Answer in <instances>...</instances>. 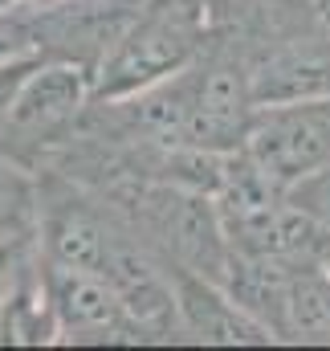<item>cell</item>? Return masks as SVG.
<instances>
[{
    "label": "cell",
    "instance_id": "1",
    "mask_svg": "<svg viewBox=\"0 0 330 351\" xmlns=\"http://www.w3.org/2000/svg\"><path fill=\"white\" fill-rule=\"evenodd\" d=\"M212 37V0H143L94 74V98H118L192 66Z\"/></svg>",
    "mask_w": 330,
    "mask_h": 351
},
{
    "label": "cell",
    "instance_id": "2",
    "mask_svg": "<svg viewBox=\"0 0 330 351\" xmlns=\"http://www.w3.org/2000/svg\"><path fill=\"white\" fill-rule=\"evenodd\" d=\"M90 102H94V78L82 66L41 58V66L29 74V82L16 94L0 152L21 160L25 168L41 172L78 135Z\"/></svg>",
    "mask_w": 330,
    "mask_h": 351
},
{
    "label": "cell",
    "instance_id": "3",
    "mask_svg": "<svg viewBox=\"0 0 330 351\" xmlns=\"http://www.w3.org/2000/svg\"><path fill=\"white\" fill-rule=\"evenodd\" d=\"M143 0H16L29 49L45 62L82 66L94 78Z\"/></svg>",
    "mask_w": 330,
    "mask_h": 351
},
{
    "label": "cell",
    "instance_id": "4",
    "mask_svg": "<svg viewBox=\"0 0 330 351\" xmlns=\"http://www.w3.org/2000/svg\"><path fill=\"white\" fill-rule=\"evenodd\" d=\"M253 114L257 98L249 82V66L237 49L208 37L204 53L188 66V147L220 156L241 152Z\"/></svg>",
    "mask_w": 330,
    "mask_h": 351
},
{
    "label": "cell",
    "instance_id": "5",
    "mask_svg": "<svg viewBox=\"0 0 330 351\" xmlns=\"http://www.w3.org/2000/svg\"><path fill=\"white\" fill-rule=\"evenodd\" d=\"M241 152L281 188L330 168V94L257 106Z\"/></svg>",
    "mask_w": 330,
    "mask_h": 351
},
{
    "label": "cell",
    "instance_id": "6",
    "mask_svg": "<svg viewBox=\"0 0 330 351\" xmlns=\"http://www.w3.org/2000/svg\"><path fill=\"white\" fill-rule=\"evenodd\" d=\"M45 262V286L49 302L58 315V343H78V348H102V343H151V335L135 323L127 311L123 294L110 286L106 274L78 269V265Z\"/></svg>",
    "mask_w": 330,
    "mask_h": 351
},
{
    "label": "cell",
    "instance_id": "7",
    "mask_svg": "<svg viewBox=\"0 0 330 351\" xmlns=\"http://www.w3.org/2000/svg\"><path fill=\"white\" fill-rule=\"evenodd\" d=\"M167 269L175 282L183 343H204V348H269V343H277L220 282L179 269V265H167Z\"/></svg>",
    "mask_w": 330,
    "mask_h": 351
},
{
    "label": "cell",
    "instance_id": "8",
    "mask_svg": "<svg viewBox=\"0 0 330 351\" xmlns=\"http://www.w3.org/2000/svg\"><path fill=\"white\" fill-rule=\"evenodd\" d=\"M281 343L330 348V274L322 262H306L294 269L285 294Z\"/></svg>",
    "mask_w": 330,
    "mask_h": 351
},
{
    "label": "cell",
    "instance_id": "9",
    "mask_svg": "<svg viewBox=\"0 0 330 351\" xmlns=\"http://www.w3.org/2000/svg\"><path fill=\"white\" fill-rule=\"evenodd\" d=\"M37 204H41L37 172L0 152V237L37 233Z\"/></svg>",
    "mask_w": 330,
    "mask_h": 351
},
{
    "label": "cell",
    "instance_id": "10",
    "mask_svg": "<svg viewBox=\"0 0 330 351\" xmlns=\"http://www.w3.org/2000/svg\"><path fill=\"white\" fill-rule=\"evenodd\" d=\"M41 245H37V233H16V237H0V319H4V306L8 298L16 294L21 278L29 274V265L37 262Z\"/></svg>",
    "mask_w": 330,
    "mask_h": 351
},
{
    "label": "cell",
    "instance_id": "11",
    "mask_svg": "<svg viewBox=\"0 0 330 351\" xmlns=\"http://www.w3.org/2000/svg\"><path fill=\"white\" fill-rule=\"evenodd\" d=\"M285 196H290V204H294L298 213H306L322 233H330V168H318V172L294 180V184L285 188Z\"/></svg>",
    "mask_w": 330,
    "mask_h": 351
},
{
    "label": "cell",
    "instance_id": "12",
    "mask_svg": "<svg viewBox=\"0 0 330 351\" xmlns=\"http://www.w3.org/2000/svg\"><path fill=\"white\" fill-rule=\"evenodd\" d=\"M41 66V53H16V58H4L0 62V139L8 131V119H12V106H16V94L29 82V74Z\"/></svg>",
    "mask_w": 330,
    "mask_h": 351
},
{
    "label": "cell",
    "instance_id": "13",
    "mask_svg": "<svg viewBox=\"0 0 330 351\" xmlns=\"http://www.w3.org/2000/svg\"><path fill=\"white\" fill-rule=\"evenodd\" d=\"M8 8H16V0H0V16H4Z\"/></svg>",
    "mask_w": 330,
    "mask_h": 351
},
{
    "label": "cell",
    "instance_id": "14",
    "mask_svg": "<svg viewBox=\"0 0 330 351\" xmlns=\"http://www.w3.org/2000/svg\"><path fill=\"white\" fill-rule=\"evenodd\" d=\"M322 265H327V274H330V245H327V254H322Z\"/></svg>",
    "mask_w": 330,
    "mask_h": 351
},
{
    "label": "cell",
    "instance_id": "15",
    "mask_svg": "<svg viewBox=\"0 0 330 351\" xmlns=\"http://www.w3.org/2000/svg\"><path fill=\"white\" fill-rule=\"evenodd\" d=\"M314 4H322V8H327V12H330V0H314Z\"/></svg>",
    "mask_w": 330,
    "mask_h": 351
}]
</instances>
